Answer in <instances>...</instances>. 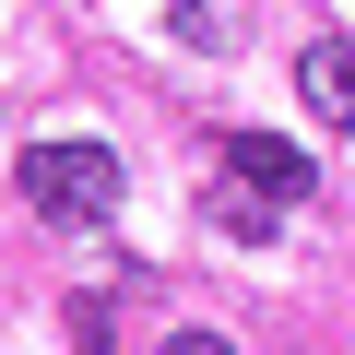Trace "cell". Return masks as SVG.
Wrapping results in <instances>:
<instances>
[{
    "mask_svg": "<svg viewBox=\"0 0 355 355\" xmlns=\"http://www.w3.org/2000/svg\"><path fill=\"white\" fill-rule=\"evenodd\" d=\"M225 178H249L261 202H308V190H320V166H308L296 142H261V130H249V142H225Z\"/></svg>",
    "mask_w": 355,
    "mask_h": 355,
    "instance_id": "obj_2",
    "label": "cell"
},
{
    "mask_svg": "<svg viewBox=\"0 0 355 355\" xmlns=\"http://www.w3.org/2000/svg\"><path fill=\"white\" fill-rule=\"evenodd\" d=\"M166 355H237L225 331H166Z\"/></svg>",
    "mask_w": 355,
    "mask_h": 355,
    "instance_id": "obj_5",
    "label": "cell"
},
{
    "mask_svg": "<svg viewBox=\"0 0 355 355\" xmlns=\"http://www.w3.org/2000/svg\"><path fill=\"white\" fill-rule=\"evenodd\" d=\"M214 214H225L237 237H272V214H284V202H261L249 178H214Z\"/></svg>",
    "mask_w": 355,
    "mask_h": 355,
    "instance_id": "obj_4",
    "label": "cell"
},
{
    "mask_svg": "<svg viewBox=\"0 0 355 355\" xmlns=\"http://www.w3.org/2000/svg\"><path fill=\"white\" fill-rule=\"evenodd\" d=\"M296 95H308V119L355 130V48H343V36H308V60H296Z\"/></svg>",
    "mask_w": 355,
    "mask_h": 355,
    "instance_id": "obj_3",
    "label": "cell"
},
{
    "mask_svg": "<svg viewBox=\"0 0 355 355\" xmlns=\"http://www.w3.org/2000/svg\"><path fill=\"white\" fill-rule=\"evenodd\" d=\"M24 214H48V225H107L119 214V154L107 142H24Z\"/></svg>",
    "mask_w": 355,
    "mask_h": 355,
    "instance_id": "obj_1",
    "label": "cell"
}]
</instances>
